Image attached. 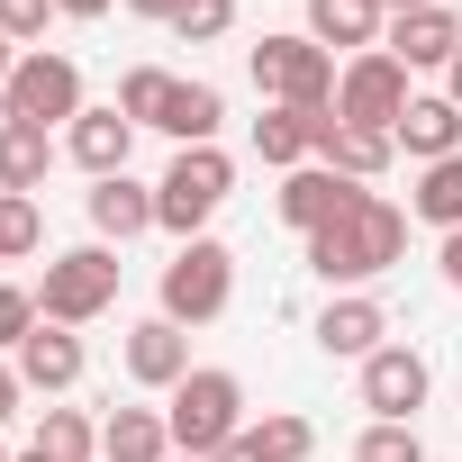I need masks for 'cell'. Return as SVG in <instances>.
<instances>
[{
    "mask_svg": "<svg viewBox=\"0 0 462 462\" xmlns=\"http://www.w3.org/2000/svg\"><path fill=\"white\" fill-rule=\"evenodd\" d=\"M390 263H408V208L381 199V190H363L336 226L309 236V273H318L327 291H372Z\"/></svg>",
    "mask_w": 462,
    "mask_h": 462,
    "instance_id": "obj_1",
    "label": "cell"
},
{
    "mask_svg": "<svg viewBox=\"0 0 462 462\" xmlns=\"http://www.w3.org/2000/svg\"><path fill=\"white\" fill-rule=\"evenodd\" d=\"M163 426H172V453L217 462L226 444L254 426V417H245V381H236V372H217V363H199L181 390H163Z\"/></svg>",
    "mask_w": 462,
    "mask_h": 462,
    "instance_id": "obj_2",
    "label": "cell"
},
{
    "mask_svg": "<svg viewBox=\"0 0 462 462\" xmlns=\"http://www.w3.org/2000/svg\"><path fill=\"white\" fill-rule=\"evenodd\" d=\"M226 190H236V154L226 145H172L163 181H154V226L163 236H208V217L226 208Z\"/></svg>",
    "mask_w": 462,
    "mask_h": 462,
    "instance_id": "obj_3",
    "label": "cell"
},
{
    "mask_svg": "<svg viewBox=\"0 0 462 462\" xmlns=\"http://www.w3.org/2000/svg\"><path fill=\"white\" fill-rule=\"evenodd\" d=\"M245 73H254V91H263L273 109H318V118H327V109H336V73H345V64L300 28V37H263V46H245Z\"/></svg>",
    "mask_w": 462,
    "mask_h": 462,
    "instance_id": "obj_4",
    "label": "cell"
},
{
    "mask_svg": "<svg viewBox=\"0 0 462 462\" xmlns=\"http://www.w3.org/2000/svg\"><path fill=\"white\" fill-rule=\"evenodd\" d=\"M118 282H127V263H118V245H73V254H55L46 263V282H37V309H46V327H91V318H109L118 309Z\"/></svg>",
    "mask_w": 462,
    "mask_h": 462,
    "instance_id": "obj_5",
    "label": "cell"
},
{
    "mask_svg": "<svg viewBox=\"0 0 462 462\" xmlns=\"http://www.w3.org/2000/svg\"><path fill=\"white\" fill-rule=\"evenodd\" d=\"M91 100H82V64L64 55V46H28L19 55V73H10V91H0V118H19V127H73Z\"/></svg>",
    "mask_w": 462,
    "mask_h": 462,
    "instance_id": "obj_6",
    "label": "cell"
},
{
    "mask_svg": "<svg viewBox=\"0 0 462 462\" xmlns=\"http://www.w3.org/2000/svg\"><path fill=\"white\" fill-rule=\"evenodd\" d=\"M226 300H236V254H226L217 236L172 245V263H163V318L172 327H208V318H226Z\"/></svg>",
    "mask_w": 462,
    "mask_h": 462,
    "instance_id": "obj_7",
    "label": "cell"
},
{
    "mask_svg": "<svg viewBox=\"0 0 462 462\" xmlns=\"http://www.w3.org/2000/svg\"><path fill=\"white\" fill-rule=\"evenodd\" d=\"M408 82H417V73H408L390 46L345 55V73H336V127H381V136H390V127H399V109L417 100Z\"/></svg>",
    "mask_w": 462,
    "mask_h": 462,
    "instance_id": "obj_8",
    "label": "cell"
},
{
    "mask_svg": "<svg viewBox=\"0 0 462 462\" xmlns=\"http://www.w3.org/2000/svg\"><path fill=\"white\" fill-rule=\"evenodd\" d=\"M426 390H435V372H426L417 345H381V354L363 363V408H372V426H417Z\"/></svg>",
    "mask_w": 462,
    "mask_h": 462,
    "instance_id": "obj_9",
    "label": "cell"
},
{
    "mask_svg": "<svg viewBox=\"0 0 462 462\" xmlns=\"http://www.w3.org/2000/svg\"><path fill=\"white\" fill-rule=\"evenodd\" d=\"M390 345V309L372 300V291H327V309H318V354L327 363H372Z\"/></svg>",
    "mask_w": 462,
    "mask_h": 462,
    "instance_id": "obj_10",
    "label": "cell"
},
{
    "mask_svg": "<svg viewBox=\"0 0 462 462\" xmlns=\"http://www.w3.org/2000/svg\"><path fill=\"white\" fill-rule=\"evenodd\" d=\"M118 354H127V381H136V390H181V381L199 372V363H190V327H172L163 309H154V318H136Z\"/></svg>",
    "mask_w": 462,
    "mask_h": 462,
    "instance_id": "obj_11",
    "label": "cell"
},
{
    "mask_svg": "<svg viewBox=\"0 0 462 462\" xmlns=\"http://www.w3.org/2000/svg\"><path fill=\"white\" fill-rule=\"evenodd\" d=\"M354 199H363V181H345L336 163H300V172H282V217L300 226V236L336 226V217H345Z\"/></svg>",
    "mask_w": 462,
    "mask_h": 462,
    "instance_id": "obj_12",
    "label": "cell"
},
{
    "mask_svg": "<svg viewBox=\"0 0 462 462\" xmlns=\"http://www.w3.org/2000/svg\"><path fill=\"white\" fill-rule=\"evenodd\" d=\"M381 46H390L408 73H444V64L462 55V19L444 10V0H435V10H399V19L381 28Z\"/></svg>",
    "mask_w": 462,
    "mask_h": 462,
    "instance_id": "obj_13",
    "label": "cell"
},
{
    "mask_svg": "<svg viewBox=\"0 0 462 462\" xmlns=\"http://www.w3.org/2000/svg\"><path fill=\"white\" fill-rule=\"evenodd\" d=\"M82 208H91V236H100V245H127V236H145V226H154V181L109 172V181L82 190Z\"/></svg>",
    "mask_w": 462,
    "mask_h": 462,
    "instance_id": "obj_14",
    "label": "cell"
},
{
    "mask_svg": "<svg viewBox=\"0 0 462 462\" xmlns=\"http://www.w3.org/2000/svg\"><path fill=\"white\" fill-rule=\"evenodd\" d=\"M64 154H73L91 181H109V172H127V154H136V118H118V100H109V109H82V118L64 127Z\"/></svg>",
    "mask_w": 462,
    "mask_h": 462,
    "instance_id": "obj_15",
    "label": "cell"
},
{
    "mask_svg": "<svg viewBox=\"0 0 462 462\" xmlns=\"http://www.w3.org/2000/svg\"><path fill=\"white\" fill-rule=\"evenodd\" d=\"M10 363H19V381H28V390H46V399H64V390L91 372V354H82V336H73V327H37Z\"/></svg>",
    "mask_w": 462,
    "mask_h": 462,
    "instance_id": "obj_16",
    "label": "cell"
},
{
    "mask_svg": "<svg viewBox=\"0 0 462 462\" xmlns=\"http://www.w3.org/2000/svg\"><path fill=\"white\" fill-rule=\"evenodd\" d=\"M390 136H399V154H408V163H444V154H462V109H453L444 91H417V100L399 109V127H390Z\"/></svg>",
    "mask_w": 462,
    "mask_h": 462,
    "instance_id": "obj_17",
    "label": "cell"
},
{
    "mask_svg": "<svg viewBox=\"0 0 462 462\" xmlns=\"http://www.w3.org/2000/svg\"><path fill=\"white\" fill-rule=\"evenodd\" d=\"M381 28H390L381 0H309V37H318L327 55H372Z\"/></svg>",
    "mask_w": 462,
    "mask_h": 462,
    "instance_id": "obj_18",
    "label": "cell"
},
{
    "mask_svg": "<svg viewBox=\"0 0 462 462\" xmlns=\"http://www.w3.org/2000/svg\"><path fill=\"white\" fill-rule=\"evenodd\" d=\"M55 154H64V136L55 127H19V118H0V190H46V172H55Z\"/></svg>",
    "mask_w": 462,
    "mask_h": 462,
    "instance_id": "obj_19",
    "label": "cell"
},
{
    "mask_svg": "<svg viewBox=\"0 0 462 462\" xmlns=\"http://www.w3.org/2000/svg\"><path fill=\"white\" fill-rule=\"evenodd\" d=\"M309 453H318V426L291 417V408H273V417H254L236 444H226L217 462H309Z\"/></svg>",
    "mask_w": 462,
    "mask_h": 462,
    "instance_id": "obj_20",
    "label": "cell"
},
{
    "mask_svg": "<svg viewBox=\"0 0 462 462\" xmlns=\"http://www.w3.org/2000/svg\"><path fill=\"white\" fill-rule=\"evenodd\" d=\"M217 127H226V91H217V82H172L154 136H172V145H217Z\"/></svg>",
    "mask_w": 462,
    "mask_h": 462,
    "instance_id": "obj_21",
    "label": "cell"
},
{
    "mask_svg": "<svg viewBox=\"0 0 462 462\" xmlns=\"http://www.w3.org/2000/svg\"><path fill=\"white\" fill-rule=\"evenodd\" d=\"M318 163H336L345 181H372V172L399 163V136H381V127H336V109H327V127H318Z\"/></svg>",
    "mask_w": 462,
    "mask_h": 462,
    "instance_id": "obj_22",
    "label": "cell"
},
{
    "mask_svg": "<svg viewBox=\"0 0 462 462\" xmlns=\"http://www.w3.org/2000/svg\"><path fill=\"white\" fill-rule=\"evenodd\" d=\"M100 462H172L163 408H109L100 417Z\"/></svg>",
    "mask_w": 462,
    "mask_h": 462,
    "instance_id": "obj_23",
    "label": "cell"
},
{
    "mask_svg": "<svg viewBox=\"0 0 462 462\" xmlns=\"http://www.w3.org/2000/svg\"><path fill=\"white\" fill-rule=\"evenodd\" d=\"M318 109H263L254 118V154L263 163H282V172H300V163H318Z\"/></svg>",
    "mask_w": 462,
    "mask_h": 462,
    "instance_id": "obj_24",
    "label": "cell"
},
{
    "mask_svg": "<svg viewBox=\"0 0 462 462\" xmlns=\"http://www.w3.org/2000/svg\"><path fill=\"white\" fill-rule=\"evenodd\" d=\"M408 217H417V226H435V236H453V226H462V154H444V163H417Z\"/></svg>",
    "mask_w": 462,
    "mask_h": 462,
    "instance_id": "obj_25",
    "label": "cell"
},
{
    "mask_svg": "<svg viewBox=\"0 0 462 462\" xmlns=\"http://www.w3.org/2000/svg\"><path fill=\"white\" fill-rule=\"evenodd\" d=\"M172 82H181V73H163V64H127V73H118V118L154 127V118H163V100H172Z\"/></svg>",
    "mask_w": 462,
    "mask_h": 462,
    "instance_id": "obj_26",
    "label": "cell"
},
{
    "mask_svg": "<svg viewBox=\"0 0 462 462\" xmlns=\"http://www.w3.org/2000/svg\"><path fill=\"white\" fill-rule=\"evenodd\" d=\"M37 444H46L55 462H100V426H91L82 408H46V417H37Z\"/></svg>",
    "mask_w": 462,
    "mask_h": 462,
    "instance_id": "obj_27",
    "label": "cell"
},
{
    "mask_svg": "<svg viewBox=\"0 0 462 462\" xmlns=\"http://www.w3.org/2000/svg\"><path fill=\"white\" fill-rule=\"evenodd\" d=\"M37 245H46L37 199H28V190H0V263H19V254H37Z\"/></svg>",
    "mask_w": 462,
    "mask_h": 462,
    "instance_id": "obj_28",
    "label": "cell"
},
{
    "mask_svg": "<svg viewBox=\"0 0 462 462\" xmlns=\"http://www.w3.org/2000/svg\"><path fill=\"white\" fill-rule=\"evenodd\" d=\"M354 462H435L417 426H363L354 435Z\"/></svg>",
    "mask_w": 462,
    "mask_h": 462,
    "instance_id": "obj_29",
    "label": "cell"
},
{
    "mask_svg": "<svg viewBox=\"0 0 462 462\" xmlns=\"http://www.w3.org/2000/svg\"><path fill=\"white\" fill-rule=\"evenodd\" d=\"M226 28H236V0H181V10H172V37L181 46H217Z\"/></svg>",
    "mask_w": 462,
    "mask_h": 462,
    "instance_id": "obj_30",
    "label": "cell"
},
{
    "mask_svg": "<svg viewBox=\"0 0 462 462\" xmlns=\"http://www.w3.org/2000/svg\"><path fill=\"white\" fill-rule=\"evenodd\" d=\"M37 327H46L37 291H28V282H0V354H19V345H28Z\"/></svg>",
    "mask_w": 462,
    "mask_h": 462,
    "instance_id": "obj_31",
    "label": "cell"
},
{
    "mask_svg": "<svg viewBox=\"0 0 462 462\" xmlns=\"http://www.w3.org/2000/svg\"><path fill=\"white\" fill-rule=\"evenodd\" d=\"M46 19H55V0H0V37H10V46H37Z\"/></svg>",
    "mask_w": 462,
    "mask_h": 462,
    "instance_id": "obj_32",
    "label": "cell"
},
{
    "mask_svg": "<svg viewBox=\"0 0 462 462\" xmlns=\"http://www.w3.org/2000/svg\"><path fill=\"white\" fill-rule=\"evenodd\" d=\"M435 273H444V291H453V300H462V226H453V236H444V245H435Z\"/></svg>",
    "mask_w": 462,
    "mask_h": 462,
    "instance_id": "obj_33",
    "label": "cell"
},
{
    "mask_svg": "<svg viewBox=\"0 0 462 462\" xmlns=\"http://www.w3.org/2000/svg\"><path fill=\"white\" fill-rule=\"evenodd\" d=\"M19 399H28V381H19V363H0V426L19 417Z\"/></svg>",
    "mask_w": 462,
    "mask_h": 462,
    "instance_id": "obj_34",
    "label": "cell"
},
{
    "mask_svg": "<svg viewBox=\"0 0 462 462\" xmlns=\"http://www.w3.org/2000/svg\"><path fill=\"white\" fill-rule=\"evenodd\" d=\"M109 10H127V0H55V19H109Z\"/></svg>",
    "mask_w": 462,
    "mask_h": 462,
    "instance_id": "obj_35",
    "label": "cell"
},
{
    "mask_svg": "<svg viewBox=\"0 0 462 462\" xmlns=\"http://www.w3.org/2000/svg\"><path fill=\"white\" fill-rule=\"evenodd\" d=\"M127 10H136V19H163V28H172V10H181V0H127Z\"/></svg>",
    "mask_w": 462,
    "mask_h": 462,
    "instance_id": "obj_36",
    "label": "cell"
},
{
    "mask_svg": "<svg viewBox=\"0 0 462 462\" xmlns=\"http://www.w3.org/2000/svg\"><path fill=\"white\" fill-rule=\"evenodd\" d=\"M444 100H453V109H462V55H453V64H444Z\"/></svg>",
    "mask_w": 462,
    "mask_h": 462,
    "instance_id": "obj_37",
    "label": "cell"
},
{
    "mask_svg": "<svg viewBox=\"0 0 462 462\" xmlns=\"http://www.w3.org/2000/svg\"><path fill=\"white\" fill-rule=\"evenodd\" d=\"M10 73H19V46H10V37H0V91H10Z\"/></svg>",
    "mask_w": 462,
    "mask_h": 462,
    "instance_id": "obj_38",
    "label": "cell"
},
{
    "mask_svg": "<svg viewBox=\"0 0 462 462\" xmlns=\"http://www.w3.org/2000/svg\"><path fill=\"white\" fill-rule=\"evenodd\" d=\"M381 10H390V19H399V10H435V0H381Z\"/></svg>",
    "mask_w": 462,
    "mask_h": 462,
    "instance_id": "obj_39",
    "label": "cell"
},
{
    "mask_svg": "<svg viewBox=\"0 0 462 462\" xmlns=\"http://www.w3.org/2000/svg\"><path fill=\"white\" fill-rule=\"evenodd\" d=\"M19 462H55V453H46V444H28V453H19Z\"/></svg>",
    "mask_w": 462,
    "mask_h": 462,
    "instance_id": "obj_40",
    "label": "cell"
},
{
    "mask_svg": "<svg viewBox=\"0 0 462 462\" xmlns=\"http://www.w3.org/2000/svg\"><path fill=\"white\" fill-rule=\"evenodd\" d=\"M0 462H19V453H10V444H0Z\"/></svg>",
    "mask_w": 462,
    "mask_h": 462,
    "instance_id": "obj_41",
    "label": "cell"
},
{
    "mask_svg": "<svg viewBox=\"0 0 462 462\" xmlns=\"http://www.w3.org/2000/svg\"><path fill=\"white\" fill-rule=\"evenodd\" d=\"M172 462H199V453H172Z\"/></svg>",
    "mask_w": 462,
    "mask_h": 462,
    "instance_id": "obj_42",
    "label": "cell"
}]
</instances>
